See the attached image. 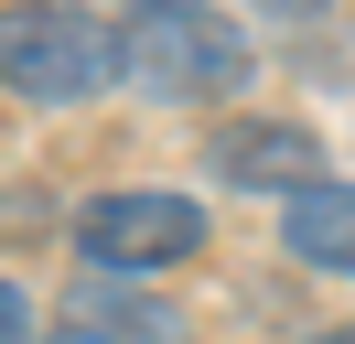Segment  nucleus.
<instances>
[{
	"mask_svg": "<svg viewBox=\"0 0 355 344\" xmlns=\"http://www.w3.org/2000/svg\"><path fill=\"white\" fill-rule=\"evenodd\" d=\"M0 86L33 108H97L119 86V22L97 0H0Z\"/></svg>",
	"mask_w": 355,
	"mask_h": 344,
	"instance_id": "obj_2",
	"label": "nucleus"
},
{
	"mask_svg": "<svg viewBox=\"0 0 355 344\" xmlns=\"http://www.w3.org/2000/svg\"><path fill=\"white\" fill-rule=\"evenodd\" d=\"M76 248H87L97 280H140V269H183L205 248V205L194 194H162V183H119L76 205Z\"/></svg>",
	"mask_w": 355,
	"mask_h": 344,
	"instance_id": "obj_3",
	"label": "nucleus"
},
{
	"mask_svg": "<svg viewBox=\"0 0 355 344\" xmlns=\"http://www.w3.org/2000/svg\"><path fill=\"white\" fill-rule=\"evenodd\" d=\"M302 344H355V334H302Z\"/></svg>",
	"mask_w": 355,
	"mask_h": 344,
	"instance_id": "obj_10",
	"label": "nucleus"
},
{
	"mask_svg": "<svg viewBox=\"0 0 355 344\" xmlns=\"http://www.w3.org/2000/svg\"><path fill=\"white\" fill-rule=\"evenodd\" d=\"M0 344H33V301L11 291V280H0Z\"/></svg>",
	"mask_w": 355,
	"mask_h": 344,
	"instance_id": "obj_7",
	"label": "nucleus"
},
{
	"mask_svg": "<svg viewBox=\"0 0 355 344\" xmlns=\"http://www.w3.org/2000/svg\"><path fill=\"white\" fill-rule=\"evenodd\" d=\"M65 334H87V344H183V312L162 291H140V280H87Z\"/></svg>",
	"mask_w": 355,
	"mask_h": 344,
	"instance_id": "obj_6",
	"label": "nucleus"
},
{
	"mask_svg": "<svg viewBox=\"0 0 355 344\" xmlns=\"http://www.w3.org/2000/svg\"><path fill=\"white\" fill-rule=\"evenodd\" d=\"M248 76H259V43L216 0H173V11L119 22V86H140L151 108H226Z\"/></svg>",
	"mask_w": 355,
	"mask_h": 344,
	"instance_id": "obj_1",
	"label": "nucleus"
},
{
	"mask_svg": "<svg viewBox=\"0 0 355 344\" xmlns=\"http://www.w3.org/2000/svg\"><path fill=\"white\" fill-rule=\"evenodd\" d=\"M54 344H87V334H54Z\"/></svg>",
	"mask_w": 355,
	"mask_h": 344,
	"instance_id": "obj_11",
	"label": "nucleus"
},
{
	"mask_svg": "<svg viewBox=\"0 0 355 344\" xmlns=\"http://www.w3.org/2000/svg\"><path fill=\"white\" fill-rule=\"evenodd\" d=\"M280 258L312 280H355V172H323L302 205H280Z\"/></svg>",
	"mask_w": 355,
	"mask_h": 344,
	"instance_id": "obj_5",
	"label": "nucleus"
},
{
	"mask_svg": "<svg viewBox=\"0 0 355 344\" xmlns=\"http://www.w3.org/2000/svg\"><path fill=\"white\" fill-rule=\"evenodd\" d=\"M237 11H259V22H323L334 0H237Z\"/></svg>",
	"mask_w": 355,
	"mask_h": 344,
	"instance_id": "obj_8",
	"label": "nucleus"
},
{
	"mask_svg": "<svg viewBox=\"0 0 355 344\" xmlns=\"http://www.w3.org/2000/svg\"><path fill=\"white\" fill-rule=\"evenodd\" d=\"M205 172L226 194H269V205H302L323 183V129L312 119H269V108H237V119L205 129Z\"/></svg>",
	"mask_w": 355,
	"mask_h": 344,
	"instance_id": "obj_4",
	"label": "nucleus"
},
{
	"mask_svg": "<svg viewBox=\"0 0 355 344\" xmlns=\"http://www.w3.org/2000/svg\"><path fill=\"white\" fill-rule=\"evenodd\" d=\"M119 11H130V22H140V11H173V0H119Z\"/></svg>",
	"mask_w": 355,
	"mask_h": 344,
	"instance_id": "obj_9",
	"label": "nucleus"
}]
</instances>
